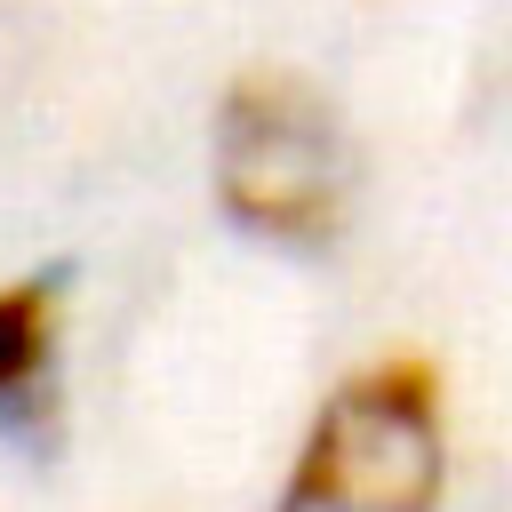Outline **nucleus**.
I'll return each mask as SVG.
<instances>
[{
	"label": "nucleus",
	"instance_id": "1",
	"mask_svg": "<svg viewBox=\"0 0 512 512\" xmlns=\"http://www.w3.org/2000/svg\"><path fill=\"white\" fill-rule=\"evenodd\" d=\"M208 168H216V208L248 240L320 256L352 224V184H360L352 128L328 104V88L288 64H248L224 80Z\"/></svg>",
	"mask_w": 512,
	"mask_h": 512
},
{
	"label": "nucleus",
	"instance_id": "2",
	"mask_svg": "<svg viewBox=\"0 0 512 512\" xmlns=\"http://www.w3.org/2000/svg\"><path fill=\"white\" fill-rule=\"evenodd\" d=\"M448 384L424 352H376L312 408L272 512H440Z\"/></svg>",
	"mask_w": 512,
	"mask_h": 512
},
{
	"label": "nucleus",
	"instance_id": "3",
	"mask_svg": "<svg viewBox=\"0 0 512 512\" xmlns=\"http://www.w3.org/2000/svg\"><path fill=\"white\" fill-rule=\"evenodd\" d=\"M56 344H64L56 280H0V424H24L48 400Z\"/></svg>",
	"mask_w": 512,
	"mask_h": 512
}]
</instances>
